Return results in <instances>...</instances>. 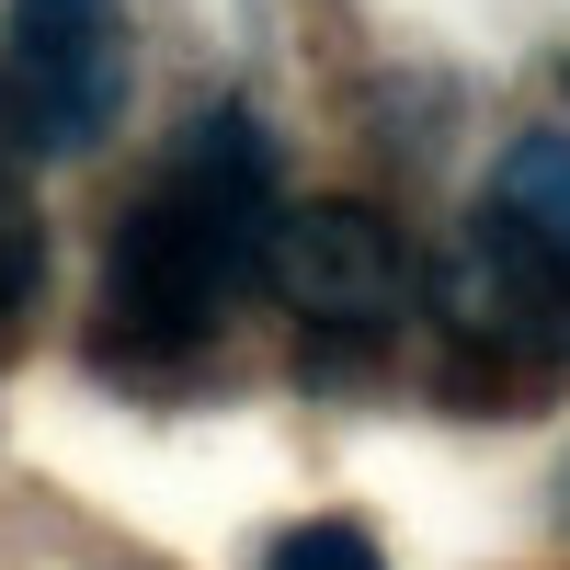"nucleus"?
Segmentation results:
<instances>
[{
  "instance_id": "5",
  "label": "nucleus",
  "mask_w": 570,
  "mask_h": 570,
  "mask_svg": "<svg viewBox=\"0 0 570 570\" xmlns=\"http://www.w3.org/2000/svg\"><path fill=\"white\" fill-rule=\"evenodd\" d=\"M491 217H513V228L570 274V126H537V137H513V149H502Z\"/></svg>"
},
{
  "instance_id": "2",
  "label": "nucleus",
  "mask_w": 570,
  "mask_h": 570,
  "mask_svg": "<svg viewBox=\"0 0 570 570\" xmlns=\"http://www.w3.org/2000/svg\"><path fill=\"white\" fill-rule=\"evenodd\" d=\"M0 115L23 149H91L126 115V0H12Z\"/></svg>"
},
{
  "instance_id": "4",
  "label": "nucleus",
  "mask_w": 570,
  "mask_h": 570,
  "mask_svg": "<svg viewBox=\"0 0 570 570\" xmlns=\"http://www.w3.org/2000/svg\"><path fill=\"white\" fill-rule=\"evenodd\" d=\"M434 297H445V331H456V343H491V354H513V365H559V354H570V274H559L513 217H491V206L468 217V240L445 252Z\"/></svg>"
},
{
  "instance_id": "6",
  "label": "nucleus",
  "mask_w": 570,
  "mask_h": 570,
  "mask_svg": "<svg viewBox=\"0 0 570 570\" xmlns=\"http://www.w3.org/2000/svg\"><path fill=\"white\" fill-rule=\"evenodd\" d=\"M263 570H389V559H376V537H365V525H343V513H320V525H285Z\"/></svg>"
},
{
  "instance_id": "3",
  "label": "nucleus",
  "mask_w": 570,
  "mask_h": 570,
  "mask_svg": "<svg viewBox=\"0 0 570 570\" xmlns=\"http://www.w3.org/2000/svg\"><path fill=\"white\" fill-rule=\"evenodd\" d=\"M263 285L320 331H389L411 308V252L376 206H274Z\"/></svg>"
},
{
  "instance_id": "1",
  "label": "nucleus",
  "mask_w": 570,
  "mask_h": 570,
  "mask_svg": "<svg viewBox=\"0 0 570 570\" xmlns=\"http://www.w3.org/2000/svg\"><path fill=\"white\" fill-rule=\"evenodd\" d=\"M263 228H274V149L252 115H206L171 149V171L126 206L115 263H104V320L137 354L206 343L263 285Z\"/></svg>"
}]
</instances>
